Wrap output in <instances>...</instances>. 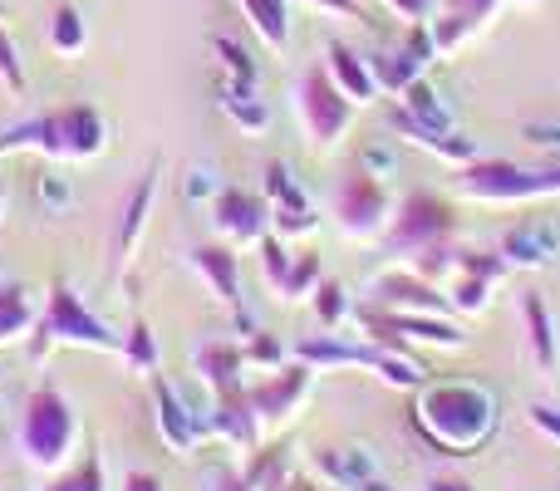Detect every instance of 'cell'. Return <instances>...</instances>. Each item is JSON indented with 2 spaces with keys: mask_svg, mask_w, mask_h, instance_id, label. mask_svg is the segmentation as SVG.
I'll use <instances>...</instances> for the list:
<instances>
[{
  "mask_svg": "<svg viewBox=\"0 0 560 491\" xmlns=\"http://www.w3.org/2000/svg\"><path fill=\"white\" fill-rule=\"evenodd\" d=\"M388 217H394V197H388V183L369 173H349L335 192V222L349 242H378L388 232Z\"/></svg>",
  "mask_w": 560,
  "mask_h": 491,
  "instance_id": "9c48e42d",
  "label": "cell"
},
{
  "mask_svg": "<svg viewBox=\"0 0 560 491\" xmlns=\"http://www.w3.org/2000/svg\"><path fill=\"white\" fill-rule=\"evenodd\" d=\"M217 104H222V114L232 118L242 133H266V124H271V108H266V98L256 94V84H242V79H222V89H217Z\"/></svg>",
  "mask_w": 560,
  "mask_h": 491,
  "instance_id": "83f0119b",
  "label": "cell"
},
{
  "mask_svg": "<svg viewBox=\"0 0 560 491\" xmlns=\"http://www.w3.org/2000/svg\"><path fill=\"white\" fill-rule=\"evenodd\" d=\"M369 374H374L378 384L398 388V394H418V388L428 384V369H423V359H418L413 349L374 344V339H369Z\"/></svg>",
  "mask_w": 560,
  "mask_h": 491,
  "instance_id": "d4e9b609",
  "label": "cell"
},
{
  "mask_svg": "<svg viewBox=\"0 0 560 491\" xmlns=\"http://www.w3.org/2000/svg\"><path fill=\"white\" fill-rule=\"evenodd\" d=\"M398 167H404V153H398L394 138H369L364 148H359V173L378 177V183H388V177H398Z\"/></svg>",
  "mask_w": 560,
  "mask_h": 491,
  "instance_id": "e575fe53",
  "label": "cell"
},
{
  "mask_svg": "<svg viewBox=\"0 0 560 491\" xmlns=\"http://www.w3.org/2000/svg\"><path fill=\"white\" fill-rule=\"evenodd\" d=\"M398 108H404L408 118H413L418 128H428V133H457V118H453V108H447V98L438 94L433 84H428V74L423 79H413V84L404 89V94L394 98Z\"/></svg>",
  "mask_w": 560,
  "mask_h": 491,
  "instance_id": "4316f807",
  "label": "cell"
},
{
  "mask_svg": "<svg viewBox=\"0 0 560 491\" xmlns=\"http://www.w3.org/2000/svg\"><path fill=\"white\" fill-rule=\"evenodd\" d=\"M497 250H502V260L512 270H541V266H551V260L560 256V226L546 222V217L516 222V226H506L502 232Z\"/></svg>",
  "mask_w": 560,
  "mask_h": 491,
  "instance_id": "e0dca14e",
  "label": "cell"
},
{
  "mask_svg": "<svg viewBox=\"0 0 560 491\" xmlns=\"http://www.w3.org/2000/svg\"><path fill=\"white\" fill-rule=\"evenodd\" d=\"M84 15H79V5H69V0H59L55 15H49V45L59 49V55H79L84 49Z\"/></svg>",
  "mask_w": 560,
  "mask_h": 491,
  "instance_id": "d6a6232c",
  "label": "cell"
},
{
  "mask_svg": "<svg viewBox=\"0 0 560 491\" xmlns=\"http://www.w3.org/2000/svg\"><path fill=\"white\" fill-rule=\"evenodd\" d=\"M457 197L477 207H526L560 197V163L522 167L502 163V157H477V163L457 167Z\"/></svg>",
  "mask_w": 560,
  "mask_h": 491,
  "instance_id": "277c9868",
  "label": "cell"
},
{
  "mask_svg": "<svg viewBox=\"0 0 560 491\" xmlns=\"http://www.w3.org/2000/svg\"><path fill=\"white\" fill-rule=\"evenodd\" d=\"M202 423H207V437H222V443L242 447V453H252V447L261 443V423H256V413H252V404H246V394L212 398V413H207Z\"/></svg>",
  "mask_w": 560,
  "mask_h": 491,
  "instance_id": "7402d4cb",
  "label": "cell"
},
{
  "mask_svg": "<svg viewBox=\"0 0 560 491\" xmlns=\"http://www.w3.org/2000/svg\"><path fill=\"white\" fill-rule=\"evenodd\" d=\"M35 192H39V207L45 212H69V202H74V187H69V177L65 173H39V183H35Z\"/></svg>",
  "mask_w": 560,
  "mask_h": 491,
  "instance_id": "b9f144b4",
  "label": "cell"
},
{
  "mask_svg": "<svg viewBox=\"0 0 560 491\" xmlns=\"http://www.w3.org/2000/svg\"><path fill=\"white\" fill-rule=\"evenodd\" d=\"M79 437V418L74 408L65 404L59 388H35L25 398V413H20V453H25L30 467H59L69 453H74Z\"/></svg>",
  "mask_w": 560,
  "mask_h": 491,
  "instance_id": "8992f818",
  "label": "cell"
},
{
  "mask_svg": "<svg viewBox=\"0 0 560 491\" xmlns=\"http://www.w3.org/2000/svg\"><path fill=\"white\" fill-rule=\"evenodd\" d=\"M242 354H246V369H280V364H290V349L280 344L276 335H266V329H256V335H246L242 339Z\"/></svg>",
  "mask_w": 560,
  "mask_h": 491,
  "instance_id": "f35d334b",
  "label": "cell"
},
{
  "mask_svg": "<svg viewBox=\"0 0 560 491\" xmlns=\"http://www.w3.org/2000/svg\"><path fill=\"white\" fill-rule=\"evenodd\" d=\"M295 108H300V124H305L315 148H335L339 138L349 133V124H354V104H349L345 89L329 79L325 65L305 69V79H300V89H295Z\"/></svg>",
  "mask_w": 560,
  "mask_h": 491,
  "instance_id": "52a82bcc",
  "label": "cell"
},
{
  "mask_svg": "<svg viewBox=\"0 0 560 491\" xmlns=\"http://www.w3.org/2000/svg\"><path fill=\"white\" fill-rule=\"evenodd\" d=\"M192 266H197V276L212 285V295L222 300L226 309H236L242 305V260H236V250L232 246H222V242H207V246H197L192 250Z\"/></svg>",
  "mask_w": 560,
  "mask_h": 491,
  "instance_id": "603a6c76",
  "label": "cell"
},
{
  "mask_svg": "<svg viewBox=\"0 0 560 491\" xmlns=\"http://www.w3.org/2000/svg\"><path fill=\"white\" fill-rule=\"evenodd\" d=\"M212 49L222 55L226 79H242V84H261V65L252 59V49H246V45H236L232 35H212Z\"/></svg>",
  "mask_w": 560,
  "mask_h": 491,
  "instance_id": "74e56055",
  "label": "cell"
},
{
  "mask_svg": "<svg viewBox=\"0 0 560 491\" xmlns=\"http://www.w3.org/2000/svg\"><path fill=\"white\" fill-rule=\"evenodd\" d=\"M374 309H384V315H453L447 290L423 280L413 266H398L374 280Z\"/></svg>",
  "mask_w": 560,
  "mask_h": 491,
  "instance_id": "7c38bea8",
  "label": "cell"
},
{
  "mask_svg": "<svg viewBox=\"0 0 560 491\" xmlns=\"http://www.w3.org/2000/svg\"><path fill=\"white\" fill-rule=\"evenodd\" d=\"M118 354H124L138 374H153V369H158V335H153V325H148V319H133V329L124 335V349H118Z\"/></svg>",
  "mask_w": 560,
  "mask_h": 491,
  "instance_id": "8d00e7d4",
  "label": "cell"
},
{
  "mask_svg": "<svg viewBox=\"0 0 560 491\" xmlns=\"http://www.w3.org/2000/svg\"><path fill=\"white\" fill-rule=\"evenodd\" d=\"M0 217H5V187H0Z\"/></svg>",
  "mask_w": 560,
  "mask_h": 491,
  "instance_id": "db71d44e",
  "label": "cell"
},
{
  "mask_svg": "<svg viewBox=\"0 0 560 491\" xmlns=\"http://www.w3.org/2000/svg\"><path fill=\"white\" fill-rule=\"evenodd\" d=\"M502 285L497 276H487V270H457L453 280H447V309L453 315H463V319H477V315H487L492 309V290Z\"/></svg>",
  "mask_w": 560,
  "mask_h": 491,
  "instance_id": "f1b7e54d",
  "label": "cell"
},
{
  "mask_svg": "<svg viewBox=\"0 0 560 491\" xmlns=\"http://www.w3.org/2000/svg\"><path fill=\"white\" fill-rule=\"evenodd\" d=\"M0 79H5L10 94H25V65H20V49L5 35V25H0Z\"/></svg>",
  "mask_w": 560,
  "mask_h": 491,
  "instance_id": "7bdbcfd3",
  "label": "cell"
},
{
  "mask_svg": "<svg viewBox=\"0 0 560 491\" xmlns=\"http://www.w3.org/2000/svg\"><path fill=\"white\" fill-rule=\"evenodd\" d=\"M285 491H319V487H315V482H305V477H290Z\"/></svg>",
  "mask_w": 560,
  "mask_h": 491,
  "instance_id": "816d5d0a",
  "label": "cell"
},
{
  "mask_svg": "<svg viewBox=\"0 0 560 491\" xmlns=\"http://www.w3.org/2000/svg\"><path fill=\"white\" fill-rule=\"evenodd\" d=\"M433 59H443L438 55V39H433V25H408L404 30V45H394V49H378L374 59H369V69H374V84H378V94H388V98H398L413 79H423L428 74V65Z\"/></svg>",
  "mask_w": 560,
  "mask_h": 491,
  "instance_id": "8fae6325",
  "label": "cell"
},
{
  "mask_svg": "<svg viewBox=\"0 0 560 491\" xmlns=\"http://www.w3.org/2000/svg\"><path fill=\"white\" fill-rule=\"evenodd\" d=\"M217 192H222V187H217V173H207V167H192V173H187V197H192V202H212Z\"/></svg>",
  "mask_w": 560,
  "mask_h": 491,
  "instance_id": "7dc6e473",
  "label": "cell"
},
{
  "mask_svg": "<svg viewBox=\"0 0 560 491\" xmlns=\"http://www.w3.org/2000/svg\"><path fill=\"white\" fill-rule=\"evenodd\" d=\"M522 335H526V354H532L536 374H556L560 369V335H556V315L536 290L522 295Z\"/></svg>",
  "mask_w": 560,
  "mask_h": 491,
  "instance_id": "44dd1931",
  "label": "cell"
},
{
  "mask_svg": "<svg viewBox=\"0 0 560 491\" xmlns=\"http://www.w3.org/2000/svg\"><path fill=\"white\" fill-rule=\"evenodd\" d=\"M497 5H502V0H443V10H453V15H463L472 30H482L487 20L497 15Z\"/></svg>",
  "mask_w": 560,
  "mask_h": 491,
  "instance_id": "f6af8a7d",
  "label": "cell"
},
{
  "mask_svg": "<svg viewBox=\"0 0 560 491\" xmlns=\"http://www.w3.org/2000/svg\"><path fill=\"white\" fill-rule=\"evenodd\" d=\"M319 280H325V266H319L315 250H305V256L290 260V276H285V285H280L276 295L285 300V305H295V300H310V295H315Z\"/></svg>",
  "mask_w": 560,
  "mask_h": 491,
  "instance_id": "836d02e7",
  "label": "cell"
},
{
  "mask_svg": "<svg viewBox=\"0 0 560 491\" xmlns=\"http://www.w3.org/2000/svg\"><path fill=\"white\" fill-rule=\"evenodd\" d=\"M463 232V212L443 192H408L388 217V232L378 236L394 260H413L433 246H453Z\"/></svg>",
  "mask_w": 560,
  "mask_h": 491,
  "instance_id": "5b68a950",
  "label": "cell"
},
{
  "mask_svg": "<svg viewBox=\"0 0 560 491\" xmlns=\"http://www.w3.org/2000/svg\"><path fill=\"white\" fill-rule=\"evenodd\" d=\"M212 222L226 236V246H256L271 232V202L246 187H222L212 197Z\"/></svg>",
  "mask_w": 560,
  "mask_h": 491,
  "instance_id": "5bb4252c",
  "label": "cell"
},
{
  "mask_svg": "<svg viewBox=\"0 0 560 491\" xmlns=\"http://www.w3.org/2000/svg\"><path fill=\"white\" fill-rule=\"evenodd\" d=\"M108 148V124L94 104H65L0 128V153H39L49 163H89Z\"/></svg>",
  "mask_w": 560,
  "mask_h": 491,
  "instance_id": "7a4b0ae2",
  "label": "cell"
},
{
  "mask_svg": "<svg viewBox=\"0 0 560 491\" xmlns=\"http://www.w3.org/2000/svg\"><path fill=\"white\" fill-rule=\"evenodd\" d=\"M423 491H477L472 482H463V477H428Z\"/></svg>",
  "mask_w": 560,
  "mask_h": 491,
  "instance_id": "f907efd6",
  "label": "cell"
},
{
  "mask_svg": "<svg viewBox=\"0 0 560 491\" xmlns=\"http://www.w3.org/2000/svg\"><path fill=\"white\" fill-rule=\"evenodd\" d=\"M522 138H526V148L541 153V163H560V118H526Z\"/></svg>",
  "mask_w": 560,
  "mask_h": 491,
  "instance_id": "ab89813d",
  "label": "cell"
},
{
  "mask_svg": "<svg viewBox=\"0 0 560 491\" xmlns=\"http://www.w3.org/2000/svg\"><path fill=\"white\" fill-rule=\"evenodd\" d=\"M310 305H315V315H319L325 329H339L349 315H354V300H349V290L339 285V280H319L315 295H310Z\"/></svg>",
  "mask_w": 560,
  "mask_h": 491,
  "instance_id": "d590c367",
  "label": "cell"
},
{
  "mask_svg": "<svg viewBox=\"0 0 560 491\" xmlns=\"http://www.w3.org/2000/svg\"><path fill=\"white\" fill-rule=\"evenodd\" d=\"M0 15H5V0H0Z\"/></svg>",
  "mask_w": 560,
  "mask_h": 491,
  "instance_id": "11a10c76",
  "label": "cell"
},
{
  "mask_svg": "<svg viewBox=\"0 0 560 491\" xmlns=\"http://www.w3.org/2000/svg\"><path fill=\"white\" fill-rule=\"evenodd\" d=\"M246 20H252V30L266 39V49L271 55H285L290 49V5L285 0H242Z\"/></svg>",
  "mask_w": 560,
  "mask_h": 491,
  "instance_id": "4dcf8cb0",
  "label": "cell"
},
{
  "mask_svg": "<svg viewBox=\"0 0 560 491\" xmlns=\"http://www.w3.org/2000/svg\"><path fill=\"white\" fill-rule=\"evenodd\" d=\"M388 10H394L404 25H423V20H433L438 10H443V0H384Z\"/></svg>",
  "mask_w": 560,
  "mask_h": 491,
  "instance_id": "bcb514c9",
  "label": "cell"
},
{
  "mask_svg": "<svg viewBox=\"0 0 560 491\" xmlns=\"http://www.w3.org/2000/svg\"><path fill=\"white\" fill-rule=\"evenodd\" d=\"M526 423H532L551 447H560V404H546V398H536V404L526 408Z\"/></svg>",
  "mask_w": 560,
  "mask_h": 491,
  "instance_id": "ee69618b",
  "label": "cell"
},
{
  "mask_svg": "<svg viewBox=\"0 0 560 491\" xmlns=\"http://www.w3.org/2000/svg\"><path fill=\"white\" fill-rule=\"evenodd\" d=\"M39 491H104V463H98V453H94V457H84L74 472L55 477V482L39 487Z\"/></svg>",
  "mask_w": 560,
  "mask_h": 491,
  "instance_id": "60d3db41",
  "label": "cell"
},
{
  "mask_svg": "<svg viewBox=\"0 0 560 491\" xmlns=\"http://www.w3.org/2000/svg\"><path fill=\"white\" fill-rule=\"evenodd\" d=\"M290 359L310 364L315 374H325V369H369V344H354V339L339 335H310L290 349Z\"/></svg>",
  "mask_w": 560,
  "mask_h": 491,
  "instance_id": "484cf974",
  "label": "cell"
},
{
  "mask_svg": "<svg viewBox=\"0 0 560 491\" xmlns=\"http://www.w3.org/2000/svg\"><path fill=\"white\" fill-rule=\"evenodd\" d=\"M124 491H163V477H153V472H128V477H124Z\"/></svg>",
  "mask_w": 560,
  "mask_h": 491,
  "instance_id": "681fc988",
  "label": "cell"
},
{
  "mask_svg": "<svg viewBox=\"0 0 560 491\" xmlns=\"http://www.w3.org/2000/svg\"><path fill=\"white\" fill-rule=\"evenodd\" d=\"M512 5H541V0H512Z\"/></svg>",
  "mask_w": 560,
  "mask_h": 491,
  "instance_id": "f5cc1de1",
  "label": "cell"
},
{
  "mask_svg": "<svg viewBox=\"0 0 560 491\" xmlns=\"http://www.w3.org/2000/svg\"><path fill=\"white\" fill-rule=\"evenodd\" d=\"M364 329L374 344H398V349H443V354H457L467 349V335L453 315H384V309L369 305Z\"/></svg>",
  "mask_w": 560,
  "mask_h": 491,
  "instance_id": "ba28073f",
  "label": "cell"
},
{
  "mask_svg": "<svg viewBox=\"0 0 560 491\" xmlns=\"http://www.w3.org/2000/svg\"><path fill=\"white\" fill-rule=\"evenodd\" d=\"M35 319H39V309L25 285H0V344L25 339L35 329Z\"/></svg>",
  "mask_w": 560,
  "mask_h": 491,
  "instance_id": "1f68e13d",
  "label": "cell"
},
{
  "mask_svg": "<svg viewBox=\"0 0 560 491\" xmlns=\"http://www.w3.org/2000/svg\"><path fill=\"white\" fill-rule=\"evenodd\" d=\"M408 423H413V433L423 437L433 453L472 457L497 437L502 404H497V394L487 384H477V378H428L413 394Z\"/></svg>",
  "mask_w": 560,
  "mask_h": 491,
  "instance_id": "6da1fadb",
  "label": "cell"
},
{
  "mask_svg": "<svg viewBox=\"0 0 560 491\" xmlns=\"http://www.w3.org/2000/svg\"><path fill=\"white\" fill-rule=\"evenodd\" d=\"M305 5L325 10V15H345V20H359V5H354V0H305Z\"/></svg>",
  "mask_w": 560,
  "mask_h": 491,
  "instance_id": "c3c4849f",
  "label": "cell"
},
{
  "mask_svg": "<svg viewBox=\"0 0 560 491\" xmlns=\"http://www.w3.org/2000/svg\"><path fill=\"white\" fill-rule=\"evenodd\" d=\"M388 128H394V138L423 148V153H433L438 163H447V167H467V163H477V157H482V148H477L472 138H463V133H428V128H418L398 104H388Z\"/></svg>",
  "mask_w": 560,
  "mask_h": 491,
  "instance_id": "d6986e66",
  "label": "cell"
},
{
  "mask_svg": "<svg viewBox=\"0 0 560 491\" xmlns=\"http://www.w3.org/2000/svg\"><path fill=\"white\" fill-rule=\"evenodd\" d=\"M242 477H246V487L252 491H285V482H290V447L285 443H271V447L256 443L252 463L242 467Z\"/></svg>",
  "mask_w": 560,
  "mask_h": 491,
  "instance_id": "f546056e",
  "label": "cell"
},
{
  "mask_svg": "<svg viewBox=\"0 0 560 491\" xmlns=\"http://www.w3.org/2000/svg\"><path fill=\"white\" fill-rule=\"evenodd\" d=\"M266 202H271V232L276 236H290V242H295V236H310L319 226L305 187L295 183L290 163H280V157L266 163Z\"/></svg>",
  "mask_w": 560,
  "mask_h": 491,
  "instance_id": "4fadbf2b",
  "label": "cell"
},
{
  "mask_svg": "<svg viewBox=\"0 0 560 491\" xmlns=\"http://www.w3.org/2000/svg\"><path fill=\"white\" fill-rule=\"evenodd\" d=\"M153 404H158V433H163V443L173 447L177 457H192L207 437V423H202L207 413H197L167 378H153Z\"/></svg>",
  "mask_w": 560,
  "mask_h": 491,
  "instance_id": "2e32d148",
  "label": "cell"
},
{
  "mask_svg": "<svg viewBox=\"0 0 560 491\" xmlns=\"http://www.w3.org/2000/svg\"><path fill=\"white\" fill-rule=\"evenodd\" d=\"M158 173H163V163H148L143 177L133 183V192H128L124 212H118V226H114V266L124 270L128 256L138 250V242H143V226H148V212H153V197H158Z\"/></svg>",
  "mask_w": 560,
  "mask_h": 491,
  "instance_id": "ac0fdd59",
  "label": "cell"
},
{
  "mask_svg": "<svg viewBox=\"0 0 560 491\" xmlns=\"http://www.w3.org/2000/svg\"><path fill=\"white\" fill-rule=\"evenodd\" d=\"M325 69H329V79L345 89V98L354 108H364V104H374V98H378V84H374V69H369V59L354 55L345 39H335V45L325 49Z\"/></svg>",
  "mask_w": 560,
  "mask_h": 491,
  "instance_id": "cb8c5ba5",
  "label": "cell"
},
{
  "mask_svg": "<svg viewBox=\"0 0 560 491\" xmlns=\"http://www.w3.org/2000/svg\"><path fill=\"white\" fill-rule=\"evenodd\" d=\"M310 388H315V369L300 364V359H295V364L271 369V374L256 378V384H246V404H252L261 433H271V428L290 423V418H295V408L310 398Z\"/></svg>",
  "mask_w": 560,
  "mask_h": 491,
  "instance_id": "30bf717a",
  "label": "cell"
},
{
  "mask_svg": "<svg viewBox=\"0 0 560 491\" xmlns=\"http://www.w3.org/2000/svg\"><path fill=\"white\" fill-rule=\"evenodd\" d=\"M192 364H197V378L212 388V398L246 394V354H242V344H226V339H207V344H197Z\"/></svg>",
  "mask_w": 560,
  "mask_h": 491,
  "instance_id": "ffe728a7",
  "label": "cell"
},
{
  "mask_svg": "<svg viewBox=\"0 0 560 491\" xmlns=\"http://www.w3.org/2000/svg\"><path fill=\"white\" fill-rule=\"evenodd\" d=\"M315 472L339 491H394L384 482V467H378L374 447L364 443H339V447H319L315 453Z\"/></svg>",
  "mask_w": 560,
  "mask_h": 491,
  "instance_id": "9a60e30c",
  "label": "cell"
},
{
  "mask_svg": "<svg viewBox=\"0 0 560 491\" xmlns=\"http://www.w3.org/2000/svg\"><path fill=\"white\" fill-rule=\"evenodd\" d=\"M59 344L118 354V349H124V335H114V325H108V319H98L94 309L74 295V285L55 280V290H49V300H45V309H39L35 329H30V359H35V364H45L49 349H59Z\"/></svg>",
  "mask_w": 560,
  "mask_h": 491,
  "instance_id": "3957f363",
  "label": "cell"
}]
</instances>
